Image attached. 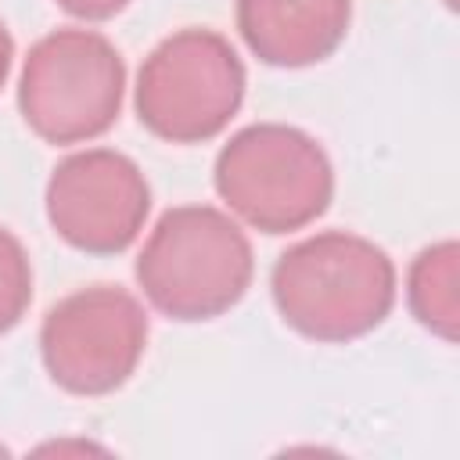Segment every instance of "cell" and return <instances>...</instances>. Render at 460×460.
Returning <instances> with one entry per match:
<instances>
[{"label": "cell", "instance_id": "3957f363", "mask_svg": "<svg viewBox=\"0 0 460 460\" xmlns=\"http://www.w3.org/2000/svg\"><path fill=\"white\" fill-rule=\"evenodd\" d=\"M212 183L223 205L262 234H291L320 219L334 198L327 151L298 126L255 122L216 155Z\"/></svg>", "mask_w": 460, "mask_h": 460}, {"label": "cell", "instance_id": "8992f818", "mask_svg": "<svg viewBox=\"0 0 460 460\" xmlns=\"http://www.w3.org/2000/svg\"><path fill=\"white\" fill-rule=\"evenodd\" d=\"M147 349V309L119 284H90L65 295L40 323L47 377L68 395H111Z\"/></svg>", "mask_w": 460, "mask_h": 460}, {"label": "cell", "instance_id": "9c48e42d", "mask_svg": "<svg viewBox=\"0 0 460 460\" xmlns=\"http://www.w3.org/2000/svg\"><path fill=\"white\" fill-rule=\"evenodd\" d=\"M460 248L456 241H438L417 252L406 273V305L420 327L442 341H456L460 323Z\"/></svg>", "mask_w": 460, "mask_h": 460}, {"label": "cell", "instance_id": "277c9868", "mask_svg": "<svg viewBox=\"0 0 460 460\" xmlns=\"http://www.w3.org/2000/svg\"><path fill=\"white\" fill-rule=\"evenodd\" d=\"M126 61L93 29H54L36 40L18 75V111L47 144H83L108 133L122 111Z\"/></svg>", "mask_w": 460, "mask_h": 460}, {"label": "cell", "instance_id": "7c38bea8", "mask_svg": "<svg viewBox=\"0 0 460 460\" xmlns=\"http://www.w3.org/2000/svg\"><path fill=\"white\" fill-rule=\"evenodd\" d=\"M11 61H14V40H11V32H7V25L0 18V90H4L7 75H11Z\"/></svg>", "mask_w": 460, "mask_h": 460}, {"label": "cell", "instance_id": "ba28073f", "mask_svg": "<svg viewBox=\"0 0 460 460\" xmlns=\"http://www.w3.org/2000/svg\"><path fill=\"white\" fill-rule=\"evenodd\" d=\"M237 32L273 68L327 61L352 22V0H237Z\"/></svg>", "mask_w": 460, "mask_h": 460}, {"label": "cell", "instance_id": "30bf717a", "mask_svg": "<svg viewBox=\"0 0 460 460\" xmlns=\"http://www.w3.org/2000/svg\"><path fill=\"white\" fill-rule=\"evenodd\" d=\"M32 302V262L25 244L0 226V338L14 331Z\"/></svg>", "mask_w": 460, "mask_h": 460}, {"label": "cell", "instance_id": "8fae6325", "mask_svg": "<svg viewBox=\"0 0 460 460\" xmlns=\"http://www.w3.org/2000/svg\"><path fill=\"white\" fill-rule=\"evenodd\" d=\"M65 14L83 18V22H108L129 7V0H54Z\"/></svg>", "mask_w": 460, "mask_h": 460}, {"label": "cell", "instance_id": "4fadbf2b", "mask_svg": "<svg viewBox=\"0 0 460 460\" xmlns=\"http://www.w3.org/2000/svg\"><path fill=\"white\" fill-rule=\"evenodd\" d=\"M0 453H4V446H0Z\"/></svg>", "mask_w": 460, "mask_h": 460}, {"label": "cell", "instance_id": "7a4b0ae2", "mask_svg": "<svg viewBox=\"0 0 460 460\" xmlns=\"http://www.w3.org/2000/svg\"><path fill=\"white\" fill-rule=\"evenodd\" d=\"M144 298L169 320L201 323L230 313L252 288V241L234 216L212 205H176L137 255Z\"/></svg>", "mask_w": 460, "mask_h": 460}, {"label": "cell", "instance_id": "5b68a950", "mask_svg": "<svg viewBox=\"0 0 460 460\" xmlns=\"http://www.w3.org/2000/svg\"><path fill=\"white\" fill-rule=\"evenodd\" d=\"M244 83V65L226 36L212 29H180L144 58L133 108L151 137L205 144L237 115Z\"/></svg>", "mask_w": 460, "mask_h": 460}, {"label": "cell", "instance_id": "6da1fadb", "mask_svg": "<svg viewBox=\"0 0 460 460\" xmlns=\"http://www.w3.org/2000/svg\"><path fill=\"white\" fill-rule=\"evenodd\" d=\"M270 295L291 331L341 345L385 323L395 305V266L374 241L323 230L277 255Z\"/></svg>", "mask_w": 460, "mask_h": 460}, {"label": "cell", "instance_id": "52a82bcc", "mask_svg": "<svg viewBox=\"0 0 460 460\" xmlns=\"http://www.w3.org/2000/svg\"><path fill=\"white\" fill-rule=\"evenodd\" d=\"M43 205L54 234L68 248L86 255H119L144 230L151 187L129 155L86 147L54 165Z\"/></svg>", "mask_w": 460, "mask_h": 460}]
</instances>
